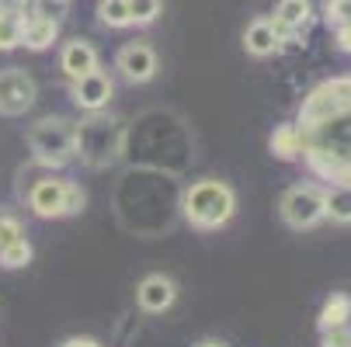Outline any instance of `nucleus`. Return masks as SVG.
Returning <instances> with one entry per match:
<instances>
[{
	"mask_svg": "<svg viewBox=\"0 0 351 347\" xmlns=\"http://www.w3.org/2000/svg\"><path fill=\"white\" fill-rule=\"evenodd\" d=\"M198 347H223V344H216V340H206V344H198Z\"/></svg>",
	"mask_w": 351,
	"mask_h": 347,
	"instance_id": "27",
	"label": "nucleus"
},
{
	"mask_svg": "<svg viewBox=\"0 0 351 347\" xmlns=\"http://www.w3.org/2000/svg\"><path fill=\"white\" fill-rule=\"evenodd\" d=\"M112 94H115V83H112V77L101 73V70H90V73H84V77L73 80V101H77V108H84V112H101V108H108Z\"/></svg>",
	"mask_w": 351,
	"mask_h": 347,
	"instance_id": "8",
	"label": "nucleus"
},
{
	"mask_svg": "<svg viewBox=\"0 0 351 347\" xmlns=\"http://www.w3.org/2000/svg\"><path fill=\"white\" fill-rule=\"evenodd\" d=\"M18 236H21V222L14 216H0V250H4L11 240H18Z\"/></svg>",
	"mask_w": 351,
	"mask_h": 347,
	"instance_id": "22",
	"label": "nucleus"
},
{
	"mask_svg": "<svg viewBox=\"0 0 351 347\" xmlns=\"http://www.w3.org/2000/svg\"><path fill=\"white\" fill-rule=\"evenodd\" d=\"M60 70H63L70 80H77V77L97 70V49H94L90 42H84V38L66 42L63 53H60Z\"/></svg>",
	"mask_w": 351,
	"mask_h": 347,
	"instance_id": "10",
	"label": "nucleus"
},
{
	"mask_svg": "<svg viewBox=\"0 0 351 347\" xmlns=\"http://www.w3.org/2000/svg\"><path fill=\"white\" fill-rule=\"evenodd\" d=\"M348 320H351V295H344V292L330 295V299L324 303V309H320V330L348 326Z\"/></svg>",
	"mask_w": 351,
	"mask_h": 347,
	"instance_id": "16",
	"label": "nucleus"
},
{
	"mask_svg": "<svg viewBox=\"0 0 351 347\" xmlns=\"http://www.w3.org/2000/svg\"><path fill=\"white\" fill-rule=\"evenodd\" d=\"M275 21H282L292 35H299V31H306L310 21H313V4L310 0H278Z\"/></svg>",
	"mask_w": 351,
	"mask_h": 347,
	"instance_id": "14",
	"label": "nucleus"
},
{
	"mask_svg": "<svg viewBox=\"0 0 351 347\" xmlns=\"http://www.w3.org/2000/svg\"><path fill=\"white\" fill-rule=\"evenodd\" d=\"M66 188H70V181H60V177L35 181L28 191V209L38 219H63L66 216Z\"/></svg>",
	"mask_w": 351,
	"mask_h": 347,
	"instance_id": "6",
	"label": "nucleus"
},
{
	"mask_svg": "<svg viewBox=\"0 0 351 347\" xmlns=\"http://www.w3.org/2000/svg\"><path fill=\"white\" fill-rule=\"evenodd\" d=\"M56 35H60V21H53V18H42V14H35V11H25V21H21V45H28V49H49L56 42Z\"/></svg>",
	"mask_w": 351,
	"mask_h": 347,
	"instance_id": "11",
	"label": "nucleus"
},
{
	"mask_svg": "<svg viewBox=\"0 0 351 347\" xmlns=\"http://www.w3.org/2000/svg\"><path fill=\"white\" fill-rule=\"evenodd\" d=\"M243 49H247L250 56L265 60V56H271V53H278V49H282V38L275 35V28H271L268 18H258V21H250L247 31H243Z\"/></svg>",
	"mask_w": 351,
	"mask_h": 347,
	"instance_id": "12",
	"label": "nucleus"
},
{
	"mask_svg": "<svg viewBox=\"0 0 351 347\" xmlns=\"http://www.w3.org/2000/svg\"><path fill=\"white\" fill-rule=\"evenodd\" d=\"M21 21H25L21 11L0 8V53H8V49H18L21 45Z\"/></svg>",
	"mask_w": 351,
	"mask_h": 347,
	"instance_id": "17",
	"label": "nucleus"
},
{
	"mask_svg": "<svg viewBox=\"0 0 351 347\" xmlns=\"http://www.w3.org/2000/svg\"><path fill=\"white\" fill-rule=\"evenodd\" d=\"M28 146L38 164L66 167L80 150V129L66 118H42L28 129Z\"/></svg>",
	"mask_w": 351,
	"mask_h": 347,
	"instance_id": "3",
	"label": "nucleus"
},
{
	"mask_svg": "<svg viewBox=\"0 0 351 347\" xmlns=\"http://www.w3.org/2000/svg\"><path fill=\"white\" fill-rule=\"evenodd\" d=\"M28 261H32V243L25 240V233L0 250V264H4V268H25Z\"/></svg>",
	"mask_w": 351,
	"mask_h": 347,
	"instance_id": "19",
	"label": "nucleus"
},
{
	"mask_svg": "<svg viewBox=\"0 0 351 347\" xmlns=\"http://www.w3.org/2000/svg\"><path fill=\"white\" fill-rule=\"evenodd\" d=\"M181 212L195 229H219L237 212V194L226 181H216V177L195 181L181 198Z\"/></svg>",
	"mask_w": 351,
	"mask_h": 347,
	"instance_id": "2",
	"label": "nucleus"
},
{
	"mask_svg": "<svg viewBox=\"0 0 351 347\" xmlns=\"http://www.w3.org/2000/svg\"><path fill=\"white\" fill-rule=\"evenodd\" d=\"M174 299H178V285L167 274H146L136 288V303L146 313H167L174 306Z\"/></svg>",
	"mask_w": 351,
	"mask_h": 347,
	"instance_id": "9",
	"label": "nucleus"
},
{
	"mask_svg": "<svg viewBox=\"0 0 351 347\" xmlns=\"http://www.w3.org/2000/svg\"><path fill=\"white\" fill-rule=\"evenodd\" d=\"M324 11H327V25H348L351 21V0H327L324 4Z\"/></svg>",
	"mask_w": 351,
	"mask_h": 347,
	"instance_id": "21",
	"label": "nucleus"
},
{
	"mask_svg": "<svg viewBox=\"0 0 351 347\" xmlns=\"http://www.w3.org/2000/svg\"><path fill=\"white\" fill-rule=\"evenodd\" d=\"M324 347H351V330L348 326L324 330Z\"/></svg>",
	"mask_w": 351,
	"mask_h": 347,
	"instance_id": "23",
	"label": "nucleus"
},
{
	"mask_svg": "<svg viewBox=\"0 0 351 347\" xmlns=\"http://www.w3.org/2000/svg\"><path fill=\"white\" fill-rule=\"evenodd\" d=\"M115 66L122 70V77L129 83H146V80H154V73H157V53L146 42H129V45L119 49Z\"/></svg>",
	"mask_w": 351,
	"mask_h": 347,
	"instance_id": "7",
	"label": "nucleus"
},
{
	"mask_svg": "<svg viewBox=\"0 0 351 347\" xmlns=\"http://www.w3.org/2000/svg\"><path fill=\"white\" fill-rule=\"evenodd\" d=\"M278 212L289 229H313L317 222H324V188L313 184L289 188L278 202Z\"/></svg>",
	"mask_w": 351,
	"mask_h": 347,
	"instance_id": "4",
	"label": "nucleus"
},
{
	"mask_svg": "<svg viewBox=\"0 0 351 347\" xmlns=\"http://www.w3.org/2000/svg\"><path fill=\"white\" fill-rule=\"evenodd\" d=\"M268 150H271L278 160H285V164L299 160V153H303V139H299V129H295L292 122L275 125V132H271V139H268Z\"/></svg>",
	"mask_w": 351,
	"mask_h": 347,
	"instance_id": "15",
	"label": "nucleus"
},
{
	"mask_svg": "<svg viewBox=\"0 0 351 347\" xmlns=\"http://www.w3.org/2000/svg\"><path fill=\"white\" fill-rule=\"evenodd\" d=\"M334 38H337V45L344 49V53H351V21L348 25H337L334 28Z\"/></svg>",
	"mask_w": 351,
	"mask_h": 347,
	"instance_id": "25",
	"label": "nucleus"
},
{
	"mask_svg": "<svg viewBox=\"0 0 351 347\" xmlns=\"http://www.w3.org/2000/svg\"><path fill=\"white\" fill-rule=\"evenodd\" d=\"M63 347H101V344H97V340H90V337H70Z\"/></svg>",
	"mask_w": 351,
	"mask_h": 347,
	"instance_id": "26",
	"label": "nucleus"
},
{
	"mask_svg": "<svg viewBox=\"0 0 351 347\" xmlns=\"http://www.w3.org/2000/svg\"><path fill=\"white\" fill-rule=\"evenodd\" d=\"M129 4V21L132 25H154L160 18V0H125Z\"/></svg>",
	"mask_w": 351,
	"mask_h": 347,
	"instance_id": "20",
	"label": "nucleus"
},
{
	"mask_svg": "<svg viewBox=\"0 0 351 347\" xmlns=\"http://www.w3.org/2000/svg\"><path fill=\"white\" fill-rule=\"evenodd\" d=\"M97 18H101V25L108 28H129V4L125 0H101L97 4Z\"/></svg>",
	"mask_w": 351,
	"mask_h": 347,
	"instance_id": "18",
	"label": "nucleus"
},
{
	"mask_svg": "<svg viewBox=\"0 0 351 347\" xmlns=\"http://www.w3.org/2000/svg\"><path fill=\"white\" fill-rule=\"evenodd\" d=\"M84 209V191H80V184H70L66 188V216H77Z\"/></svg>",
	"mask_w": 351,
	"mask_h": 347,
	"instance_id": "24",
	"label": "nucleus"
},
{
	"mask_svg": "<svg viewBox=\"0 0 351 347\" xmlns=\"http://www.w3.org/2000/svg\"><path fill=\"white\" fill-rule=\"evenodd\" d=\"M324 219L337 226H351V184L348 181L324 188Z\"/></svg>",
	"mask_w": 351,
	"mask_h": 347,
	"instance_id": "13",
	"label": "nucleus"
},
{
	"mask_svg": "<svg viewBox=\"0 0 351 347\" xmlns=\"http://www.w3.org/2000/svg\"><path fill=\"white\" fill-rule=\"evenodd\" d=\"M299 139L306 164L327 181H351V77L320 83L303 112H299Z\"/></svg>",
	"mask_w": 351,
	"mask_h": 347,
	"instance_id": "1",
	"label": "nucleus"
},
{
	"mask_svg": "<svg viewBox=\"0 0 351 347\" xmlns=\"http://www.w3.org/2000/svg\"><path fill=\"white\" fill-rule=\"evenodd\" d=\"M38 97V87L32 80V73H25L21 66H8L0 70V115H25Z\"/></svg>",
	"mask_w": 351,
	"mask_h": 347,
	"instance_id": "5",
	"label": "nucleus"
}]
</instances>
